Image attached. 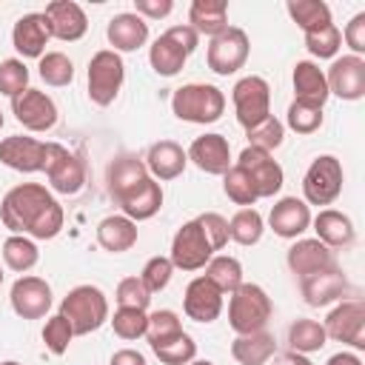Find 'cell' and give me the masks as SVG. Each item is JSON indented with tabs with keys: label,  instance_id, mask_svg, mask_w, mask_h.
<instances>
[{
	"label": "cell",
	"instance_id": "obj_29",
	"mask_svg": "<svg viewBox=\"0 0 365 365\" xmlns=\"http://www.w3.org/2000/svg\"><path fill=\"white\" fill-rule=\"evenodd\" d=\"M148 177V168H145V163L140 160V157H134V154H120V157H114L111 163H108V168H106V182H108V194L114 197V202L125 194V191H131L137 182H143Z\"/></svg>",
	"mask_w": 365,
	"mask_h": 365
},
{
	"label": "cell",
	"instance_id": "obj_54",
	"mask_svg": "<svg viewBox=\"0 0 365 365\" xmlns=\"http://www.w3.org/2000/svg\"><path fill=\"white\" fill-rule=\"evenodd\" d=\"M163 34H165V37H168V40H171L174 46H180V48L185 51V54H191V51H194V48L200 46V34H197V31H194V29H191L188 23L171 26V29H168V31H163Z\"/></svg>",
	"mask_w": 365,
	"mask_h": 365
},
{
	"label": "cell",
	"instance_id": "obj_55",
	"mask_svg": "<svg viewBox=\"0 0 365 365\" xmlns=\"http://www.w3.org/2000/svg\"><path fill=\"white\" fill-rule=\"evenodd\" d=\"M108 365H148V362H145V356H143L140 351H134V348H120V351L111 354Z\"/></svg>",
	"mask_w": 365,
	"mask_h": 365
},
{
	"label": "cell",
	"instance_id": "obj_37",
	"mask_svg": "<svg viewBox=\"0 0 365 365\" xmlns=\"http://www.w3.org/2000/svg\"><path fill=\"white\" fill-rule=\"evenodd\" d=\"M205 277L222 291V294H231L237 291L245 279H242V262L237 257H228V254H214L205 265Z\"/></svg>",
	"mask_w": 365,
	"mask_h": 365
},
{
	"label": "cell",
	"instance_id": "obj_56",
	"mask_svg": "<svg viewBox=\"0 0 365 365\" xmlns=\"http://www.w3.org/2000/svg\"><path fill=\"white\" fill-rule=\"evenodd\" d=\"M271 365H314L305 354H297V351H285V354H274L268 359Z\"/></svg>",
	"mask_w": 365,
	"mask_h": 365
},
{
	"label": "cell",
	"instance_id": "obj_36",
	"mask_svg": "<svg viewBox=\"0 0 365 365\" xmlns=\"http://www.w3.org/2000/svg\"><path fill=\"white\" fill-rule=\"evenodd\" d=\"M185 60H188V54H185L180 46H174L165 34H160V37L148 46V63H151V68H154L160 77H174V74H180V71L185 68Z\"/></svg>",
	"mask_w": 365,
	"mask_h": 365
},
{
	"label": "cell",
	"instance_id": "obj_1",
	"mask_svg": "<svg viewBox=\"0 0 365 365\" xmlns=\"http://www.w3.org/2000/svg\"><path fill=\"white\" fill-rule=\"evenodd\" d=\"M0 222L11 234L31 240H54L63 231L66 214L57 197L40 182H20L6 191L0 202Z\"/></svg>",
	"mask_w": 365,
	"mask_h": 365
},
{
	"label": "cell",
	"instance_id": "obj_58",
	"mask_svg": "<svg viewBox=\"0 0 365 365\" xmlns=\"http://www.w3.org/2000/svg\"><path fill=\"white\" fill-rule=\"evenodd\" d=\"M188 365H214V362H211V359H191Z\"/></svg>",
	"mask_w": 365,
	"mask_h": 365
},
{
	"label": "cell",
	"instance_id": "obj_31",
	"mask_svg": "<svg viewBox=\"0 0 365 365\" xmlns=\"http://www.w3.org/2000/svg\"><path fill=\"white\" fill-rule=\"evenodd\" d=\"M188 26L197 34L217 37L228 29V3L225 0H194L188 9Z\"/></svg>",
	"mask_w": 365,
	"mask_h": 365
},
{
	"label": "cell",
	"instance_id": "obj_59",
	"mask_svg": "<svg viewBox=\"0 0 365 365\" xmlns=\"http://www.w3.org/2000/svg\"><path fill=\"white\" fill-rule=\"evenodd\" d=\"M0 365H23V362H17V359H6V362H0Z\"/></svg>",
	"mask_w": 365,
	"mask_h": 365
},
{
	"label": "cell",
	"instance_id": "obj_61",
	"mask_svg": "<svg viewBox=\"0 0 365 365\" xmlns=\"http://www.w3.org/2000/svg\"><path fill=\"white\" fill-rule=\"evenodd\" d=\"M0 285H3V271H0Z\"/></svg>",
	"mask_w": 365,
	"mask_h": 365
},
{
	"label": "cell",
	"instance_id": "obj_26",
	"mask_svg": "<svg viewBox=\"0 0 365 365\" xmlns=\"http://www.w3.org/2000/svg\"><path fill=\"white\" fill-rule=\"evenodd\" d=\"M291 83H294V100H302V103H311V106L325 108L331 91H328L325 71H322L314 60H299V63L294 66Z\"/></svg>",
	"mask_w": 365,
	"mask_h": 365
},
{
	"label": "cell",
	"instance_id": "obj_25",
	"mask_svg": "<svg viewBox=\"0 0 365 365\" xmlns=\"http://www.w3.org/2000/svg\"><path fill=\"white\" fill-rule=\"evenodd\" d=\"M145 168H148V177H154L157 182H168V180H177L185 165H188V154L180 143L174 140H160L148 148L145 154Z\"/></svg>",
	"mask_w": 365,
	"mask_h": 365
},
{
	"label": "cell",
	"instance_id": "obj_7",
	"mask_svg": "<svg viewBox=\"0 0 365 365\" xmlns=\"http://www.w3.org/2000/svg\"><path fill=\"white\" fill-rule=\"evenodd\" d=\"M231 103L237 111V123L248 131L271 114V86L259 74L240 77L231 88Z\"/></svg>",
	"mask_w": 365,
	"mask_h": 365
},
{
	"label": "cell",
	"instance_id": "obj_11",
	"mask_svg": "<svg viewBox=\"0 0 365 365\" xmlns=\"http://www.w3.org/2000/svg\"><path fill=\"white\" fill-rule=\"evenodd\" d=\"M214 257L202 228L197 220H188L177 228L174 240H171V251H168V259L174 268L180 271H200L208 265V259Z\"/></svg>",
	"mask_w": 365,
	"mask_h": 365
},
{
	"label": "cell",
	"instance_id": "obj_41",
	"mask_svg": "<svg viewBox=\"0 0 365 365\" xmlns=\"http://www.w3.org/2000/svg\"><path fill=\"white\" fill-rule=\"evenodd\" d=\"M285 128H291L294 134H314L322 128V108L302 103V100H291L288 111H285Z\"/></svg>",
	"mask_w": 365,
	"mask_h": 365
},
{
	"label": "cell",
	"instance_id": "obj_20",
	"mask_svg": "<svg viewBox=\"0 0 365 365\" xmlns=\"http://www.w3.org/2000/svg\"><path fill=\"white\" fill-rule=\"evenodd\" d=\"M43 14L48 20L51 37H57L63 43H77L88 31V17H86L83 6L74 0H51Z\"/></svg>",
	"mask_w": 365,
	"mask_h": 365
},
{
	"label": "cell",
	"instance_id": "obj_19",
	"mask_svg": "<svg viewBox=\"0 0 365 365\" xmlns=\"http://www.w3.org/2000/svg\"><path fill=\"white\" fill-rule=\"evenodd\" d=\"M48 40H51V31H48V20L43 11H29V14L17 17V23L11 29V46L20 54V60H26V57L40 60L46 54Z\"/></svg>",
	"mask_w": 365,
	"mask_h": 365
},
{
	"label": "cell",
	"instance_id": "obj_5",
	"mask_svg": "<svg viewBox=\"0 0 365 365\" xmlns=\"http://www.w3.org/2000/svg\"><path fill=\"white\" fill-rule=\"evenodd\" d=\"M125 80V63L117 51L100 48L88 60V100L100 108L111 106L123 88Z\"/></svg>",
	"mask_w": 365,
	"mask_h": 365
},
{
	"label": "cell",
	"instance_id": "obj_42",
	"mask_svg": "<svg viewBox=\"0 0 365 365\" xmlns=\"http://www.w3.org/2000/svg\"><path fill=\"white\" fill-rule=\"evenodd\" d=\"M222 191L240 208H254V202L259 200L257 191H254V185H251V180H248V174L242 168H237V165H231L222 174Z\"/></svg>",
	"mask_w": 365,
	"mask_h": 365
},
{
	"label": "cell",
	"instance_id": "obj_13",
	"mask_svg": "<svg viewBox=\"0 0 365 365\" xmlns=\"http://www.w3.org/2000/svg\"><path fill=\"white\" fill-rule=\"evenodd\" d=\"M9 302L20 319H43L51 311V285L43 277L23 274L14 279L9 291Z\"/></svg>",
	"mask_w": 365,
	"mask_h": 365
},
{
	"label": "cell",
	"instance_id": "obj_6",
	"mask_svg": "<svg viewBox=\"0 0 365 365\" xmlns=\"http://www.w3.org/2000/svg\"><path fill=\"white\" fill-rule=\"evenodd\" d=\"M342 163L334 154H319L311 160L305 177H302V200L305 205H331L342 194Z\"/></svg>",
	"mask_w": 365,
	"mask_h": 365
},
{
	"label": "cell",
	"instance_id": "obj_17",
	"mask_svg": "<svg viewBox=\"0 0 365 365\" xmlns=\"http://www.w3.org/2000/svg\"><path fill=\"white\" fill-rule=\"evenodd\" d=\"M348 277L342 274L339 265H331V268H322L305 279H299V291H302V299L311 305V308H325V305H336L345 294H348Z\"/></svg>",
	"mask_w": 365,
	"mask_h": 365
},
{
	"label": "cell",
	"instance_id": "obj_60",
	"mask_svg": "<svg viewBox=\"0 0 365 365\" xmlns=\"http://www.w3.org/2000/svg\"><path fill=\"white\" fill-rule=\"evenodd\" d=\"M3 123H6V117H3V111H0V128H3Z\"/></svg>",
	"mask_w": 365,
	"mask_h": 365
},
{
	"label": "cell",
	"instance_id": "obj_14",
	"mask_svg": "<svg viewBox=\"0 0 365 365\" xmlns=\"http://www.w3.org/2000/svg\"><path fill=\"white\" fill-rule=\"evenodd\" d=\"M325 80L334 97L348 100V103L362 100L365 97V57H356V54L334 57L331 68L325 71Z\"/></svg>",
	"mask_w": 365,
	"mask_h": 365
},
{
	"label": "cell",
	"instance_id": "obj_45",
	"mask_svg": "<svg viewBox=\"0 0 365 365\" xmlns=\"http://www.w3.org/2000/svg\"><path fill=\"white\" fill-rule=\"evenodd\" d=\"M305 48L317 60H334L336 51L342 48V31L334 23L319 29V31H311V34H305Z\"/></svg>",
	"mask_w": 365,
	"mask_h": 365
},
{
	"label": "cell",
	"instance_id": "obj_35",
	"mask_svg": "<svg viewBox=\"0 0 365 365\" xmlns=\"http://www.w3.org/2000/svg\"><path fill=\"white\" fill-rule=\"evenodd\" d=\"M3 262H6V268L17 271V274H26L40 262V248L31 237L9 234L3 240Z\"/></svg>",
	"mask_w": 365,
	"mask_h": 365
},
{
	"label": "cell",
	"instance_id": "obj_4",
	"mask_svg": "<svg viewBox=\"0 0 365 365\" xmlns=\"http://www.w3.org/2000/svg\"><path fill=\"white\" fill-rule=\"evenodd\" d=\"M71 328H74V336H86V334H94L97 328H103L108 322V299L106 294L97 288V285H74L63 302H60V311Z\"/></svg>",
	"mask_w": 365,
	"mask_h": 365
},
{
	"label": "cell",
	"instance_id": "obj_46",
	"mask_svg": "<svg viewBox=\"0 0 365 365\" xmlns=\"http://www.w3.org/2000/svg\"><path fill=\"white\" fill-rule=\"evenodd\" d=\"M71 339H74V328H71V322L63 314H54V317L46 319V325H43V342H46V348L54 356H63L68 351Z\"/></svg>",
	"mask_w": 365,
	"mask_h": 365
},
{
	"label": "cell",
	"instance_id": "obj_57",
	"mask_svg": "<svg viewBox=\"0 0 365 365\" xmlns=\"http://www.w3.org/2000/svg\"><path fill=\"white\" fill-rule=\"evenodd\" d=\"M325 365H362L359 354H351V351H339V354H331Z\"/></svg>",
	"mask_w": 365,
	"mask_h": 365
},
{
	"label": "cell",
	"instance_id": "obj_33",
	"mask_svg": "<svg viewBox=\"0 0 365 365\" xmlns=\"http://www.w3.org/2000/svg\"><path fill=\"white\" fill-rule=\"evenodd\" d=\"M288 345L291 351L297 354H317L328 345V336H325V328L322 322L317 319H308V317H297L291 325H288Z\"/></svg>",
	"mask_w": 365,
	"mask_h": 365
},
{
	"label": "cell",
	"instance_id": "obj_40",
	"mask_svg": "<svg viewBox=\"0 0 365 365\" xmlns=\"http://www.w3.org/2000/svg\"><path fill=\"white\" fill-rule=\"evenodd\" d=\"M37 74L46 86H54V88H63L74 80V63L68 54L63 51H46L40 60H37Z\"/></svg>",
	"mask_w": 365,
	"mask_h": 365
},
{
	"label": "cell",
	"instance_id": "obj_3",
	"mask_svg": "<svg viewBox=\"0 0 365 365\" xmlns=\"http://www.w3.org/2000/svg\"><path fill=\"white\" fill-rule=\"evenodd\" d=\"M171 111L182 123L208 125L225 111V94L211 83H185L171 94Z\"/></svg>",
	"mask_w": 365,
	"mask_h": 365
},
{
	"label": "cell",
	"instance_id": "obj_22",
	"mask_svg": "<svg viewBox=\"0 0 365 365\" xmlns=\"http://www.w3.org/2000/svg\"><path fill=\"white\" fill-rule=\"evenodd\" d=\"M285 262H288V268H291V274L297 279H305V277H311V274H317L322 268L336 265L334 251L328 245H322L317 237H299V240H294V245L285 254Z\"/></svg>",
	"mask_w": 365,
	"mask_h": 365
},
{
	"label": "cell",
	"instance_id": "obj_2",
	"mask_svg": "<svg viewBox=\"0 0 365 365\" xmlns=\"http://www.w3.org/2000/svg\"><path fill=\"white\" fill-rule=\"evenodd\" d=\"M271 314H274V302L268 291L257 282H242L237 291L228 294V325L237 336L265 331Z\"/></svg>",
	"mask_w": 365,
	"mask_h": 365
},
{
	"label": "cell",
	"instance_id": "obj_47",
	"mask_svg": "<svg viewBox=\"0 0 365 365\" xmlns=\"http://www.w3.org/2000/svg\"><path fill=\"white\" fill-rule=\"evenodd\" d=\"M29 88V68L20 57H9L0 63V94H6L9 100L23 94Z\"/></svg>",
	"mask_w": 365,
	"mask_h": 365
},
{
	"label": "cell",
	"instance_id": "obj_28",
	"mask_svg": "<svg viewBox=\"0 0 365 365\" xmlns=\"http://www.w3.org/2000/svg\"><path fill=\"white\" fill-rule=\"evenodd\" d=\"M137 222H131L125 214H108L97 222V242L108 254H123L137 245Z\"/></svg>",
	"mask_w": 365,
	"mask_h": 365
},
{
	"label": "cell",
	"instance_id": "obj_18",
	"mask_svg": "<svg viewBox=\"0 0 365 365\" xmlns=\"http://www.w3.org/2000/svg\"><path fill=\"white\" fill-rule=\"evenodd\" d=\"M188 163H194L202 174H214V177H222L234 160H231V145L222 134L217 131H208V134H200L194 137V143L188 145Z\"/></svg>",
	"mask_w": 365,
	"mask_h": 365
},
{
	"label": "cell",
	"instance_id": "obj_8",
	"mask_svg": "<svg viewBox=\"0 0 365 365\" xmlns=\"http://www.w3.org/2000/svg\"><path fill=\"white\" fill-rule=\"evenodd\" d=\"M248 51H251L248 34L240 26H228L225 31H220L217 37H211V43L205 48V63H208V68L214 74L228 77V74H237L245 66Z\"/></svg>",
	"mask_w": 365,
	"mask_h": 365
},
{
	"label": "cell",
	"instance_id": "obj_39",
	"mask_svg": "<svg viewBox=\"0 0 365 365\" xmlns=\"http://www.w3.org/2000/svg\"><path fill=\"white\" fill-rule=\"evenodd\" d=\"M262 231H265V220L257 208H240L231 220H228V237L237 242V245H257L262 240Z\"/></svg>",
	"mask_w": 365,
	"mask_h": 365
},
{
	"label": "cell",
	"instance_id": "obj_48",
	"mask_svg": "<svg viewBox=\"0 0 365 365\" xmlns=\"http://www.w3.org/2000/svg\"><path fill=\"white\" fill-rule=\"evenodd\" d=\"M114 299H117V308H140V311H145L148 302H151V294H148V288L143 285L140 277H123L117 282Z\"/></svg>",
	"mask_w": 365,
	"mask_h": 365
},
{
	"label": "cell",
	"instance_id": "obj_32",
	"mask_svg": "<svg viewBox=\"0 0 365 365\" xmlns=\"http://www.w3.org/2000/svg\"><path fill=\"white\" fill-rule=\"evenodd\" d=\"M277 354V339L268 331H257V334H240L231 342V356L240 365H265L271 356Z\"/></svg>",
	"mask_w": 365,
	"mask_h": 365
},
{
	"label": "cell",
	"instance_id": "obj_23",
	"mask_svg": "<svg viewBox=\"0 0 365 365\" xmlns=\"http://www.w3.org/2000/svg\"><path fill=\"white\" fill-rule=\"evenodd\" d=\"M163 200H165L163 185L154 177H145L131 191H125L117 200V205H120V214H125L131 222H145V220H151L163 208Z\"/></svg>",
	"mask_w": 365,
	"mask_h": 365
},
{
	"label": "cell",
	"instance_id": "obj_16",
	"mask_svg": "<svg viewBox=\"0 0 365 365\" xmlns=\"http://www.w3.org/2000/svg\"><path fill=\"white\" fill-rule=\"evenodd\" d=\"M46 148L48 143H40L26 134H11L0 140V163L20 174H37L46 165Z\"/></svg>",
	"mask_w": 365,
	"mask_h": 365
},
{
	"label": "cell",
	"instance_id": "obj_27",
	"mask_svg": "<svg viewBox=\"0 0 365 365\" xmlns=\"http://www.w3.org/2000/svg\"><path fill=\"white\" fill-rule=\"evenodd\" d=\"M311 225H314L317 240L322 245H328L331 251L334 248H348L354 242V237H356L351 217L336 211V208H319V214L311 217Z\"/></svg>",
	"mask_w": 365,
	"mask_h": 365
},
{
	"label": "cell",
	"instance_id": "obj_10",
	"mask_svg": "<svg viewBox=\"0 0 365 365\" xmlns=\"http://www.w3.org/2000/svg\"><path fill=\"white\" fill-rule=\"evenodd\" d=\"M234 165L248 174V180H251V185H254V191H257L259 200L279 194V188H282V182H285L282 165L274 160V154H268V151H262V148L245 145V148L240 151V157H237Z\"/></svg>",
	"mask_w": 365,
	"mask_h": 365
},
{
	"label": "cell",
	"instance_id": "obj_12",
	"mask_svg": "<svg viewBox=\"0 0 365 365\" xmlns=\"http://www.w3.org/2000/svg\"><path fill=\"white\" fill-rule=\"evenodd\" d=\"M11 114L26 131H34V134L51 131L57 125V103L46 91L31 86L23 94L11 97Z\"/></svg>",
	"mask_w": 365,
	"mask_h": 365
},
{
	"label": "cell",
	"instance_id": "obj_49",
	"mask_svg": "<svg viewBox=\"0 0 365 365\" xmlns=\"http://www.w3.org/2000/svg\"><path fill=\"white\" fill-rule=\"evenodd\" d=\"M180 331H182V322H180V314H177V311L163 308V311L148 314V331H145L148 345L163 342V339H168V336H174V334H180Z\"/></svg>",
	"mask_w": 365,
	"mask_h": 365
},
{
	"label": "cell",
	"instance_id": "obj_50",
	"mask_svg": "<svg viewBox=\"0 0 365 365\" xmlns=\"http://www.w3.org/2000/svg\"><path fill=\"white\" fill-rule=\"evenodd\" d=\"M171 277H174V265H171L168 257H160V254L151 257V259L143 265V274H140V279H143V285L148 288V294H157V291L168 288Z\"/></svg>",
	"mask_w": 365,
	"mask_h": 365
},
{
	"label": "cell",
	"instance_id": "obj_52",
	"mask_svg": "<svg viewBox=\"0 0 365 365\" xmlns=\"http://www.w3.org/2000/svg\"><path fill=\"white\" fill-rule=\"evenodd\" d=\"M342 40H345V46L351 48V54H356V57L365 54V11L354 14V17L345 23Z\"/></svg>",
	"mask_w": 365,
	"mask_h": 365
},
{
	"label": "cell",
	"instance_id": "obj_9",
	"mask_svg": "<svg viewBox=\"0 0 365 365\" xmlns=\"http://www.w3.org/2000/svg\"><path fill=\"white\" fill-rule=\"evenodd\" d=\"M325 336L351 345L354 351H365V302L362 299H339L325 322Z\"/></svg>",
	"mask_w": 365,
	"mask_h": 365
},
{
	"label": "cell",
	"instance_id": "obj_38",
	"mask_svg": "<svg viewBox=\"0 0 365 365\" xmlns=\"http://www.w3.org/2000/svg\"><path fill=\"white\" fill-rule=\"evenodd\" d=\"M151 351L163 365H188L191 359H197V342L188 331H180L163 342H154Z\"/></svg>",
	"mask_w": 365,
	"mask_h": 365
},
{
	"label": "cell",
	"instance_id": "obj_15",
	"mask_svg": "<svg viewBox=\"0 0 365 365\" xmlns=\"http://www.w3.org/2000/svg\"><path fill=\"white\" fill-rule=\"evenodd\" d=\"M222 291L205 277H194L188 285H185V294H182V311L188 319L200 322V325H208L214 322L220 314H222Z\"/></svg>",
	"mask_w": 365,
	"mask_h": 365
},
{
	"label": "cell",
	"instance_id": "obj_53",
	"mask_svg": "<svg viewBox=\"0 0 365 365\" xmlns=\"http://www.w3.org/2000/svg\"><path fill=\"white\" fill-rule=\"evenodd\" d=\"M174 11L171 0H134V14H140L143 20H163Z\"/></svg>",
	"mask_w": 365,
	"mask_h": 365
},
{
	"label": "cell",
	"instance_id": "obj_21",
	"mask_svg": "<svg viewBox=\"0 0 365 365\" xmlns=\"http://www.w3.org/2000/svg\"><path fill=\"white\" fill-rule=\"evenodd\" d=\"M268 228L282 240H299L311 228V205L299 197H282L268 214Z\"/></svg>",
	"mask_w": 365,
	"mask_h": 365
},
{
	"label": "cell",
	"instance_id": "obj_44",
	"mask_svg": "<svg viewBox=\"0 0 365 365\" xmlns=\"http://www.w3.org/2000/svg\"><path fill=\"white\" fill-rule=\"evenodd\" d=\"M245 137H248V145L262 148V151L271 154L274 148L282 145V140H285V125H282V120H277L274 114H268L262 123H257L254 128H248Z\"/></svg>",
	"mask_w": 365,
	"mask_h": 365
},
{
	"label": "cell",
	"instance_id": "obj_43",
	"mask_svg": "<svg viewBox=\"0 0 365 365\" xmlns=\"http://www.w3.org/2000/svg\"><path fill=\"white\" fill-rule=\"evenodd\" d=\"M108 322L120 339H140L148 331V314L140 308H117L108 317Z\"/></svg>",
	"mask_w": 365,
	"mask_h": 365
},
{
	"label": "cell",
	"instance_id": "obj_30",
	"mask_svg": "<svg viewBox=\"0 0 365 365\" xmlns=\"http://www.w3.org/2000/svg\"><path fill=\"white\" fill-rule=\"evenodd\" d=\"M46 177H48V188L51 191L71 197L86 185V163L74 151L66 148V154L46 171Z\"/></svg>",
	"mask_w": 365,
	"mask_h": 365
},
{
	"label": "cell",
	"instance_id": "obj_24",
	"mask_svg": "<svg viewBox=\"0 0 365 365\" xmlns=\"http://www.w3.org/2000/svg\"><path fill=\"white\" fill-rule=\"evenodd\" d=\"M106 37H108L111 51H117V54L120 51H137L148 43V23L134 11H120L108 20Z\"/></svg>",
	"mask_w": 365,
	"mask_h": 365
},
{
	"label": "cell",
	"instance_id": "obj_51",
	"mask_svg": "<svg viewBox=\"0 0 365 365\" xmlns=\"http://www.w3.org/2000/svg\"><path fill=\"white\" fill-rule=\"evenodd\" d=\"M197 222H200V228H202V234H205V240H208V245H211L214 254L228 245V240H231V237H228V220H225L222 214L205 211V214L197 217Z\"/></svg>",
	"mask_w": 365,
	"mask_h": 365
},
{
	"label": "cell",
	"instance_id": "obj_34",
	"mask_svg": "<svg viewBox=\"0 0 365 365\" xmlns=\"http://www.w3.org/2000/svg\"><path fill=\"white\" fill-rule=\"evenodd\" d=\"M288 17L302 29V34L331 26V6L325 0H288Z\"/></svg>",
	"mask_w": 365,
	"mask_h": 365
}]
</instances>
